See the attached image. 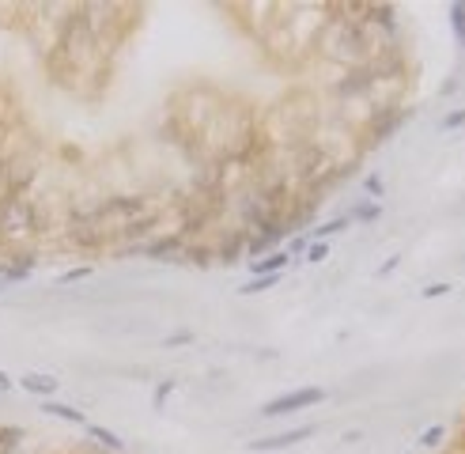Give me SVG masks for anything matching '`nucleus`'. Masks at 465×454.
Instances as JSON below:
<instances>
[{
    "label": "nucleus",
    "mask_w": 465,
    "mask_h": 454,
    "mask_svg": "<svg viewBox=\"0 0 465 454\" xmlns=\"http://www.w3.org/2000/svg\"><path fill=\"white\" fill-rule=\"evenodd\" d=\"M390 269H397V258H390V261H382V269H379V276H386Z\"/></svg>",
    "instance_id": "412c9836"
},
{
    "label": "nucleus",
    "mask_w": 465,
    "mask_h": 454,
    "mask_svg": "<svg viewBox=\"0 0 465 454\" xmlns=\"http://www.w3.org/2000/svg\"><path fill=\"white\" fill-rule=\"evenodd\" d=\"M87 431H91V439H98V443H103V447H110V450H121V447H125V439H117L114 431L103 428V424H87Z\"/></svg>",
    "instance_id": "0eeeda50"
},
{
    "label": "nucleus",
    "mask_w": 465,
    "mask_h": 454,
    "mask_svg": "<svg viewBox=\"0 0 465 454\" xmlns=\"http://www.w3.org/2000/svg\"><path fill=\"white\" fill-rule=\"evenodd\" d=\"M345 224H348V220H329V224H322V227H318V239L326 242V235H333V231H340Z\"/></svg>",
    "instance_id": "9b49d317"
},
{
    "label": "nucleus",
    "mask_w": 465,
    "mask_h": 454,
    "mask_svg": "<svg viewBox=\"0 0 465 454\" xmlns=\"http://www.w3.org/2000/svg\"><path fill=\"white\" fill-rule=\"evenodd\" d=\"M171 390H174V379H167V382H163V386H159V394H155V402H159V405H163V402H167V394H171Z\"/></svg>",
    "instance_id": "a211bd4d"
},
{
    "label": "nucleus",
    "mask_w": 465,
    "mask_h": 454,
    "mask_svg": "<svg viewBox=\"0 0 465 454\" xmlns=\"http://www.w3.org/2000/svg\"><path fill=\"white\" fill-rule=\"evenodd\" d=\"M42 409H46L50 416H61V420H69V424H84V413H80V409H72V405H61V402H46Z\"/></svg>",
    "instance_id": "423d86ee"
},
{
    "label": "nucleus",
    "mask_w": 465,
    "mask_h": 454,
    "mask_svg": "<svg viewBox=\"0 0 465 454\" xmlns=\"http://www.w3.org/2000/svg\"><path fill=\"white\" fill-rule=\"evenodd\" d=\"M450 19H454V30H458L461 46H465V4H454L450 8Z\"/></svg>",
    "instance_id": "9d476101"
},
{
    "label": "nucleus",
    "mask_w": 465,
    "mask_h": 454,
    "mask_svg": "<svg viewBox=\"0 0 465 454\" xmlns=\"http://www.w3.org/2000/svg\"><path fill=\"white\" fill-rule=\"evenodd\" d=\"M310 431H314V428H295V431H284V436H269V439H253L250 443V450H284V447H295V443L299 439H306L310 436Z\"/></svg>",
    "instance_id": "f03ea898"
},
{
    "label": "nucleus",
    "mask_w": 465,
    "mask_h": 454,
    "mask_svg": "<svg viewBox=\"0 0 465 454\" xmlns=\"http://www.w3.org/2000/svg\"><path fill=\"white\" fill-rule=\"evenodd\" d=\"M57 379H50V375H23V390L30 394H42V397H50V394H57Z\"/></svg>",
    "instance_id": "20e7f679"
},
{
    "label": "nucleus",
    "mask_w": 465,
    "mask_h": 454,
    "mask_svg": "<svg viewBox=\"0 0 465 454\" xmlns=\"http://www.w3.org/2000/svg\"><path fill=\"white\" fill-rule=\"evenodd\" d=\"M23 436H27L23 428H0V454L16 450V447H19V439H23Z\"/></svg>",
    "instance_id": "6e6552de"
},
{
    "label": "nucleus",
    "mask_w": 465,
    "mask_h": 454,
    "mask_svg": "<svg viewBox=\"0 0 465 454\" xmlns=\"http://www.w3.org/2000/svg\"><path fill=\"white\" fill-rule=\"evenodd\" d=\"M276 280H280V273H272V276H253V280L242 288V295H258V292H265V288H276Z\"/></svg>",
    "instance_id": "1a4fd4ad"
},
{
    "label": "nucleus",
    "mask_w": 465,
    "mask_h": 454,
    "mask_svg": "<svg viewBox=\"0 0 465 454\" xmlns=\"http://www.w3.org/2000/svg\"><path fill=\"white\" fill-rule=\"evenodd\" d=\"M91 273V269H72V273H64L61 276V284H72V280H84V276Z\"/></svg>",
    "instance_id": "f3484780"
},
{
    "label": "nucleus",
    "mask_w": 465,
    "mask_h": 454,
    "mask_svg": "<svg viewBox=\"0 0 465 454\" xmlns=\"http://www.w3.org/2000/svg\"><path fill=\"white\" fill-rule=\"evenodd\" d=\"M284 265H287V254H284V250H276L272 258H261V261H253V273H258V276H272V273H280Z\"/></svg>",
    "instance_id": "39448f33"
},
{
    "label": "nucleus",
    "mask_w": 465,
    "mask_h": 454,
    "mask_svg": "<svg viewBox=\"0 0 465 454\" xmlns=\"http://www.w3.org/2000/svg\"><path fill=\"white\" fill-rule=\"evenodd\" d=\"M326 254H329V242H314V246H310V258H306V261H326Z\"/></svg>",
    "instance_id": "4468645a"
},
{
    "label": "nucleus",
    "mask_w": 465,
    "mask_h": 454,
    "mask_svg": "<svg viewBox=\"0 0 465 454\" xmlns=\"http://www.w3.org/2000/svg\"><path fill=\"white\" fill-rule=\"evenodd\" d=\"M450 292V284H431V288H424V299H435V295H447Z\"/></svg>",
    "instance_id": "2eb2a0df"
},
{
    "label": "nucleus",
    "mask_w": 465,
    "mask_h": 454,
    "mask_svg": "<svg viewBox=\"0 0 465 454\" xmlns=\"http://www.w3.org/2000/svg\"><path fill=\"white\" fill-rule=\"evenodd\" d=\"M401 121H405V110H394V106L390 110H379V118L371 121V132H374V137H386V132L397 129Z\"/></svg>",
    "instance_id": "7ed1b4c3"
},
{
    "label": "nucleus",
    "mask_w": 465,
    "mask_h": 454,
    "mask_svg": "<svg viewBox=\"0 0 465 454\" xmlns=\"http://www.w3.org/2000/svg\"><path fill=\"white\" fill-rule=\"evenodd\" d=\"M442 436H447L442 428H427V431H424V439H420V443H424V447H435V443H442Z\"/></svg>",
    "instance_id": "ddd939ff"
},
{
    "label": "nucleus",
    "mask_w": 465,
    "mask_h": 454,
    "mask_svg": "<svg viewBox=\"0 0 465 454\" xmlns=\"http://www.w3.org/2000/svg\"><path fill=\"white\" fill-rule=\"evenodd\" d=\"M360 220H379V205H360Z\"/></svg>",
    "instance_id": "dca6fc26"
},
{
    "label": "nucleus",
    "mask_w": 465,
    "mask_h": 454,
    "mask_svg": "<svg viewBox=\"0 0 465 454\" xmlns=\"http://www.w3.org/2000/svg\"><path fill=\"white\" fill-rule=\"evenodd\" d=\"M318 402H326V390L322 386H303V390H292V394H284V397H272L269 405L261 409L265 416H284V413H295V409H306V405H318Z\"/></svg>",
    "instance_id": "f257e3e1"
},
{
    "label": "nucleus",
    "mask_w": 465,
    "mask_h": 454,
    "mask_svg": "<svg viewBox=\"0 0 465 454\" xmlns=\"http://www.w3.org/2000/svg\"><path fill=\"white\" fill-rule=\"evenodd\" d=\"M4 386H8V375H4V371H0V390H4Z\"/></svg>",
    "instance_id": "4be33fe9"
},
{
    "label": "nucleus",
    "mask_w": 465,
    "mask_h": 454,
    "mask_svg": "<svg viewBox=\"0 0 465 454\" xmlns=\"http://www.w3.org/2000/svg\"><path fill=\"white\" fill-rule=\"evenodd\" d=\"M190 341V334H174V337H167V345H185Z\"/></svg>",
    "instance_id": "aec40b11"
},
{
    "label": "nucleus",
    "mask_w": 465,
    "mask_h": 454,
    "mask_svg": "<svg viewBox=\"0 0 465 454\" xmlns=\"http://www.w3.org/2000/svg\"><path fill=\"white\" fill-rule=\"evenodd\" d=\"M458 125H465V110H454V114L442 118V129H458Z\"/></svg>",
    "instance_id": "f8f14e48"
},
{
    "label": "nucleus",
    "mask_w": 465,
    "mask_h": 454,
    "mask_svg": "<svg viewBox=\"0 0 465 454\" xmlns=\"http://www.w3.org/2000/svg\"><path fill=\"white\" fill-rule=\"evenodd\" d=\"M367 193L382 197V178H374V174H371V178H367Z\"/></svg>",
    "instance_id": "6ab92c4d"
}]
</instances>
